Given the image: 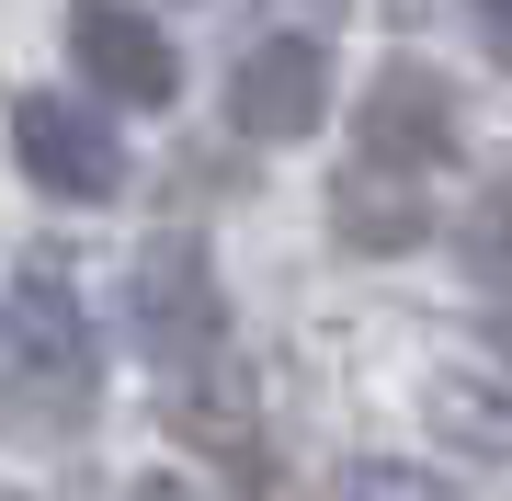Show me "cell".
Listing matches in <instances>:
<instances>
[{
    "mask_svg": "<svg viewBox=\"0 0 512 501\" xmlns=\"http://www.w3.org/2000/svg\"><path fill=\"white\" fill-rule=\"evenodd\" d=\"M342 240H353V251H410V240H421V205H410V194L387 205L376 171H353V183H342Z\"/></svg>",
    "mask_w": 512,
    "mask_h": 501,
    "instance_id": "cell-8",
    "label": "cell"
},
{
    "mask_svg": "<svg viewBox=\"0 0 512 501\" xmlns=\"http://www.w3.org/2000/svg\"><path fill=\"white\" fill-rule=\"evenodd\" d=\"M467 12H478V35H490V57L512 69V0H467Z\"/></svg>",
    "mask_w": 512,
    "mask_h": 501,
    "instance_id": "cell-12",
    "label": "cell"
},
{
    "mask_svg": "<svg viewBox=\"0 0 512 501\" xmlns=\"http://www.w3.org/2000/svg\"><path fill=\"white\" fill-rule=\"evenodd\" d=\"M69 57H80V80L103 103H137V114L183 92V57H171V35L137 0H69Z\"/></svg>",
    "mask_w": 512,
    "mask_h": 501,
    "instance_id": "cell-4",
    "label": "cell"
},
{
    "mask_svg": "<svg viewBox=\"0 0 512 501\" xmlns=\"http://www.w3.org/2000/svg\"><path fill=\"white\" fill-rule=\"evenodd\" d=\"M228 114H239V137H262V149L308 137L319 114H330V46L319 35H262L228 69Z\"/></svg>",
    "mask_w": 512,
    "mask_h": 501,
    "instance_id": "cell-5",
    "label": "cell"
},
{
    "mask_svg": "<svg viewBox=\"0 0 512 501\" xmlns=\"http://www.w3.org/2000/svg\"><path fill=\"white\" fill-rule=\"evenodd\" d=\"M467 274L490 285V297H512V183H490L467 205Z\"/></svg>",
    "mask_w": 512,
    "mask_h": 501,
    "instance_id": "cell-9",
    "label": "cell"
},
{
    "mask_svg": "<svg viewBox=\"0 0 512 501\" xmlns=\"http://www.w3.org/2000/svg\"><path fill=\"white\" fill-rule=\"evenodd\" d=\"M126 342L148 365H194L205 342H217V262H205L194 228H160V240L137 251L126 274Z\"/></svg>",
    "mask_w": 512,
    "mask_h": 501,
    "instance_id": "cell-2",
    "label": "cell"
},
{
    "mask_svg": "<svg viewBox=\"0 0 512 501\" xmlns=\"http://www.w3.org/2000/svg\"><path fill=\"white\" fill-rule=\"evenodd\" d=\"M342 501H444L421 467H387V456H365V467H342Z\"/></svg>",
    "mask_w": 512,
    "mask_h": 501,
    "instance_id": "cell-11",
    "label": "cell"
},
{
    "mask_svg": "<svg viewBox=\"0 0 512 501\" xmlns=\"http://www.w3.org/2000/svg\"><path fill=\"white\" fill-rule=\"evenodd\" d=\"M126 501H205V490H183V479H126Z\"/></svg>",
    "mask_w": 512,
    "mask_h": 501,
    "instance_id": "cell-13",
    "label": "cell"
},
{
    "mask_svg": "<svg viewBox=\"0 0 512 501\" xmlns=\"http://www.w3.org/2000/svg\"><path fill=\"white\" fill-rule=\"evenodd\" d=\"M103 388V331L57 274H12L0 285V399L23 422H80Z\"/></svg>",
    "mask_w": 512,
    "mask_h": 501,
    "instance_id": "cell-1",
    "label": "cell"
},
{
    "mask_svg": "<svg viewBox=\"0 0 512 501\" xmlns=\"http://www.w3.org/2000/svg\"><path fill=\"white\" fill-rule=\"evenodd\" d=\"M456 149V92H444L433 69H387L376 92H365V171H421V160H444Z\"/></svg>",
    "mask_w": 512,
    "mask_h": 501,
    "instance_id": "cell-6",
    "label": "cell"
},
{
    "mask_svg": "<svg viewBox=\"0 0 512 501\" xmlns=\"http://www.w3.org/2000/svg\"><path fill=\"white\" fill-rule=\"evenodd\" d=\"M490 342H501V365H512V319H501V331H490Z\"/></svg>",
    "mask_w": 512,
    "mask_h": 501,
    "instance_id": "cell-14",
    "label": "cell"
},
{
    "mask_svg": "<svg viewBox=\"0 0 512 501\" xmlns=\"http://www.w3.org/2000/svg\"><path fill=\"white\" fill-rule=\"evenodd\" d=\"M160 422L183 433V445H217L239 479L262 467V433H251V399H228V388H205V376H171V399H160Z\"/></svg>",
    "mask_w": 512,
    "mask_h": 501,
    "instance_id": "cell-7",
    "label": "cell"
},
{
    "mask_svg": "<svg viewBox=\"0 0 512 501\" xmlns=\"http://www.w3.org/2000/svg\"><path fill=\"white\" fill-rule=\"evenodd\" d=\"M12 160H23V183H46V194H69V205L126 194V137H114L92 103H69V92H23Z\"/></svg>",
    "mask_w": 512,
    "mask_h": 501,
    "instance_id": "cell-3",
    "label": "cell"
},
{
    "mask_svg": "<svg viewBox=\"0 0 512 501\" xmlns=\"http://www.w3.org/2000/svg\"><path fill=\"white\" fill-rule=\"evenodd\" d=\"M433 422L456 433V445H512V410H490L478 376H433Z\"/></svg>",
    "mask_w": 512,
    "mask_h": 501,
    "instance_id": "cell-10",
    "label": "cell"
}]
</instances>
